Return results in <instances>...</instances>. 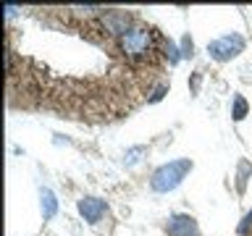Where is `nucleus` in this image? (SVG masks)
I'll return each mask as SVG.
<instances>
[{
  "label": "nucleus",
  "instance_id": "nucleus-10",
  "mask_svg": "<svg viewBox=\"0 0 252 236\" xmlns=\"http://www.w3.org/2000/svg\"><path fill=\"white\" fill-rule=\"evenodd\" d=\"M142 155H147V147H131V149H126V155H124V165L126 168H131V165H137L142 160Z\"/></svg>",
  "mask_w": 252,
  "mask_h": 236
},
{
  "label": "nucleus",
  "instance_id": "nucleus-14",
  "mask_svg": "<svg viewBox=\"0 0 252 236\" xmlns=\"http://www.w3.org/2000/svg\"><path fill=\"white\" fill-rule=\"evenodd\" d=\"M200 82H202V76H200V71H197V74L192 76V92H197V89H200Z\"/></svg>",
  "mask_w": 252,
  "mask_h": 236
},
{
  "label": "nucleus",
  "instance_id": "nucleus-5",
  "mask_svg": "<svg viewBox=\"0 0 252 236\" xmlns=\"http://www.w3.org/2000/svg\"><path fill=\"white\" fill-rule=\"evenodd\" d=\"M76 207H79V215H82L87 223L97 226L108 212V202L100 200V197H82V200L76 202Z\"/></svg>",
  "mask_w": 252,
  "mask_h": 236
},
{
  "label": "nucleus",
  "instance_id": "nucleus-9",
  "mask_svg": "<svg viewBox=\"0 0 252 236\" xmlns=\"http://www.w3.org/2000/svg\"><path fill=\"white\" fill-rule=\"evenodd\" d=\"M247 110H250L247 100H244L242 94H236L234 102H231V118H234V121H242V118L247 116Z\"/></svg>",
  "mask_w": 252,
  "mask_h": 236
},
{
  "label": "nucleus",
  "instance_id": "nucleus-2",
  "mask_svg": "<svg viewBox=\"0 0 252 236\" xmlns=\"http://www.w3.org/2000/svg\"><path fill=\"white\" fill-rule=\"evenodd\" d=\"M121 50L126 53V58H131V60L147 58V55L153 53V29L145 27V24L131 27L121 37Z\"/></svg>",
  "mask_w": 252,
  "mask_h": 236
},
{
  "label": "nucleus",
  "instance_id": "nucleus-3",
  "mask_svg": "<svg viewBox=\"0 0 252 236\" xmlns=\"http://www.w3.org/2000/svg\"><path fill=\"white\" fill-rule=\"evenodd\" d=\"M242 50H244V37L236 34V31H231V34H223V37H218V39H213V42H208V55H210L213 60H218V63H226V60L236 58Z\"/></svg>",
  "mask_w": 252,
  "mask_h": 236
},
{
  "label": "nucleus",
  "instance_id": "nucleus-1",
  "mask_svg": "<svg viewBox=\"0 0 252 236\" xmlns=\"http://www.w3.org/2000/svg\"><path fill=\"white\" fill-rule=\"evenodd\" d=\"M192 171V160L189 157H179V160H171L160 165V168H155L153 178H150V186H153V192L158 194H165V192H173L181 181L187 178V173Z\"/></svg>",
  "mask_w": 252,
  "mask_h": 236
},
{
  "label": "nucleus",
  "instance_id": "nucleus-13",
  "mask_svg": "<svg viewBox=\"0 0 252 236\" xmlns=\"http://www.w3.org/2000/svg\"><path fill=\"white\" fill-rule=\"evenodd\" d=\"M165 92H168V87H165V84H163V87H158V89L153 92V97H150V102H158V100H163V94H165Z\"/></svg>",
  "mask_w": 252,
  "mask_h": 236
},
{
  "label": "nucleus",
  "instance_id": "nucleus-12",
  "mask_svg": "<svg viewBox=\"0 0 252 236\" xmlns=\"http://www.w3.org/2000/svg\"><path fill=\"white\" fill-rule=\"evenodd\" d=\"M192 55H194V42L189 34H184L181 37V58H192Z\"/></svg>",
  "mask_w": 252,
  "mask_h": 236
},
{
  "label": "nucleus",
  "instance_id": "nucleus-6",
  "mask_svg": "<svg viewBox=\"0 0 252 236\" xmlns=\"http://www.w3.org/2000/svg\"><path fill=\"white\" fill-rule=\"evenodd\" d=\"M102 21H105V29L110 31V34H126V31H129L131 27H129V13H126V11H108L105 13V19H102Z\"/></svg>",
  "mask_w": 252,
  "mask_h": 236
},
{
  "label": "nucleus",
  "instance_id": "nucleus-7",
  "mask_svg": "<svg viewBox=\"0 0 252 236\" xmlns=\"http://www.w3.org/2000/svg\"><path fill=\"white\" fill-rule=\"evenodd\" d=\"M39 210H42V220H50L58 212V197L53 189H39Z\"/></svg>",
  "mask_w": 252,
  "mask_h": 236
},
{
  "label": "nucleus",
  "instance_id": "nucleus-4",
  "mask_svg": "<svg viewBox=\"0 0 252 236\" xmlns=\"http://www.w3.org/2000/svg\"><path fill=\"white\" fill-rule=\"evenodd\" d=\"M165 231H168V236H202L200 223L189 212H173V215H168Z\"/></svg>",
  "mask_w": 252,
  "mask_h": 236
},
{
  "label": "nucleus",
  "instance_id": "nucleus-8",
  "mask_svg": "<svg viewBox=\"0 0 252 236\" xmlns=\"http://www.w3.org/2000/svg\"><path fill=\"white\" fill-rule=\"evenodd\" d=\"M252 176V165L247 160L239 163V171H236V192L244 194V189H247V178Z\"/></svg>",
  "mask_w": 252,
  "mask_h": 236
},
{
  "label": "nucleus",
  "instance_id": "nucleus-11",
  "mask_svg": "<svg viewBox=\"0 0 252 236\" xmlns=\"http://www.w3.org/2000/svg\"><path fill=\"white\" fill-rule=\"evenodd\" d=\"M163 53H165V58H168V63L181 60V50H176V45H173L171 39H163Z\"/></svg>",
  "mask_w": 252,
  "mask_h": 236
}]
</instances>
